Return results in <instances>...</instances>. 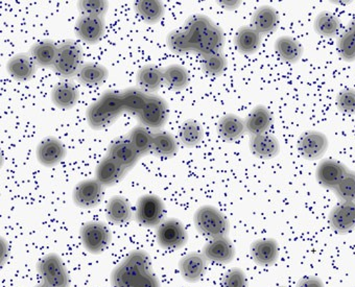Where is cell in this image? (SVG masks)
Segmentation results:
<instances>
[{
	"label": "cell",
	"instance_id": "7dc6e473",
	"mask_svg": "<svg viewBox=\"0 0 355 287\" xmlns=\"http://www.w3.org/2000/svg\"><path fill=\"white\" fill-rule=\"evenodd\" d=\"M336 107L344 114H355V90L346 89L336 96Z\"/></svg>",
	"mask_w": 355,
	"mask_h": 287
},
{
	"label": "cell",
	"instance_id": "ba28073f",
	"mask_svg": "<svg viewBox=\"0 0 355 287\" xmlns=\"http://www.w3.org/2000/svg\"><path fill=\"white\" fill-rule=\"evenodd\" d=\"M103 195L104 186L98 180H84L74 187L72 200L78 207L90 209L100 205Z\"/></svg>",
	"mask_w": 355,
	"mask_h": 287
},
{
	"label": "cell",
	"instance_id": "f6af8a7d",
	"mask_svg": "<svg viewBox=\"0 0 355 287\" xmlns=\"http://www.w3.org/2000/svg\"><path fill=\"white\" fill-rule=\"evenodd\" d=\"M227 59L223 53L208 55L202 60V68L208 76H220L227 68Z\"/></svg>",
	"mask_w": 355,
	"mask_h": 287
},
{
	"label": "cell",
	"instance_id": "8992f818",
	"mask_svg": "<svg viewBox=\"0 0 355 287\" xmlns=\"http://www.w3.org/2000/svg\"><path fill=\"white\" fill-rule=\"evenodd\" d=\"M157 241L163 249L179 250L187 245L189 235L180 220L168 218L157 227Z\"/></svg>",
	"mask_w": 355,
	"mask_h": 287
},
{
	"label": "cell",
	"instance_id": "681fc988",
	"mask_svg": "<svg viewBox=\"0 0 355 287\" xmlns=\"http://www.w3.org/2000/svg\"><path fill=\"white\" fill-rule=\"evenodd\" d=\"M222 287H248L247 275L241 268H232L225 275Z\"/></svg>",
	"mask_w": 355,
	"mask_h": 287
},
{
	"label": "cell",
	"instance_id": "8d00e7d4",
	"mask_svg": "<svg viewBox=\"0 0 355 287\" xmlns=\"http://www.w3.org/2000/svg\"><path fill=\"white\" fill-rule=\"evenodd\" d=\"M135 11L144 22L155 24L164 16V6L159 0H139L135 3Z\"/></svg>",
	"mask_w": 355,
	"mask_h": 287
},
{
	"label": "cell",
	"instance_id": "7bdbcfd3",
	"mask_svg": "<svg viewBox=\"0 0 355 287\" xmlns=\"http://www.w3.org/2000/svg\"><path fill=\"white\" fill-rule=\"evenodd\" d=\"M334 191L340 201L355 202V171H349Z\"/></svg>",
	"mask_w": 355,
	"mask_h": 287
},
{
	"label": "cell",
	"instance_id": "e0dca14e",
	"mask_svg": "<svg viewBox=\"0 0 355 287\" xmlns=\"http://www.w3.org/2000/svg\"><path fill=\"white\" fill-rule=\"evenodd\" d=\"M108 156L127 171L133 168L141 157L127 138H119L113 141L109 146Z\"/></svg>",
	"mask_w": 355,
	"mask_h": 287
},
{
	"label": "cell",
	"instance_id": "44dd1931",
	"mask_svg": "<svg viewBox=\"0 0 355 287\" xmlns=\"http://www.w3.org/2000/svg\"><path fill=\"white\" fill-rule=\"evenodd\" d=\"M37 65L28 53H18L8 61L10 76L18 82H26L34 76Z\"/></svg>",
	"mask_w": 355,
	"mask_h": 287
},
{
	"label": "cell",
	"instance_id": "ee69618b",
	"mask_svg": "<svg viewBox=\"0 0 355 287\" xmlns=\"http://www.w3.org/2000/svg\"><path fill=\"white\" fill-rule=\"evenodd\" d=\"M338 51L340 57L346 62L355 61V35L346 31L338 40Z\"/></svg>",
	"mask_w": 355,
	"mask_h": 287
},
{
	"label": "cell",
	"instance_id": "11a10c76",
	"mask_svg": "<svg viewBox=\"0 0 355 287\" xmlns=\"http://www.w3.org/2000/svg\"><path fill=\"white\" fill-rule=\"evenodd\" d=\"M35 287H51L49 285L45 284L44 282L40 283V284L36 285Z\"/></svg>",
	"mask_w": 355,
	"mask_h": 287
},
{
	"label": "cell",
	"instance_id": "4316f807",
	"mask_svg": "<svg viewBox=\"0 0 355 287\" xmlns=\"http://www.w3.org/2000/svg\"><path fill=\"white\" fill-rule=\"evenodd\" d=\"M136 82L144 92H156L164 82L163 69L159 68L158 66L152 65V64L144 66L137 72Z\"/></svg>",
	"mask_w": 355,
	"mask_h": 287
},
{
	"label": "cell",
	"instance_id": "9c48e42d",
	"mask_svg": "<svg viewBox=\"0 0 355 287\" xmlns=\"http://www.w3.org/2000/svg\"><path fill=\"white\" fill-rule=\"evenodd\" d=\"M138 117L140 123L148 129H162L168 119L167 103L158 95H148V102Z\"/></svg>",
	"mask_w": 355,
	"mask_h": 287
},
{
	"label": "cell",
	"instance_id": "277c9868",
	"mask_svg": "<svg viewBox=\"0 0 355 287\" xmlns=\"http://www.w3.org/2000/svg\"><path fill=\"white\" fill-rule=\"evenodd\" d=\"M164 214V203L157 195H142L136 204V220H137L138 224L146 227V228L158 227L163 222Z\"/></svg>",
	"mask_w": 355,
	"mask_h": 287
},
{
	"label": "cell",
	"instance_id": "7a4b0ae2",
	"mask_svg": "<svg viewBox=\"0 0 355 287\" xmlns=\"http://www.w3.org/2000/svg\"><path fill=\"white\" fill-rule=\"evenodd\" d=\"M196 229L208 238L226 237L230 231V224L226 216L214 206L200 207L193 216Z\"/></svg>",
	"mask_w": 355,
	"mask_h": 287
},
{
	"label": "cell",
	"instance_id": "c3c4849f",
	"mask_svg": "<svg viewBox=\"0 0 355 287\" xmlns=\"http://www.w3.org/2000/svg\"><path fill=\"white\" fill-rule=\"evenodd\" d=\"M125 260L140 274L150 272V258L146 252L136 250V251L131 252Z\"/></svg>",
	"mask_w": 355,
	"mask_h": 287
},
{
	"label": "cell",
	"instance_id": "30bf717a",
	"mask_svg": "<svg viewBox=\"0 0 355 287\" xmlns=\"http://www.w3.org/2000/svg\"><path fill=\"white\" fill-rule=\"evenodd\" d=\"M329 142L327 136L322 132L309 131L300 136L298 140V150L306 160H318L327 150Z\"/></svg>",
	"mask_w": 355,
	"mask_h": 287
},
{
	"label": "cell",
	"instance_id": "f5cc1de1",
	"mask_svg": "<svg viewBox=\"0 0 355 287\" xmlns=\"http://www.w3.org/2000/svg\"><path fill=\"white\" fill-rule=\"evenodd\" d=\"M239 5H241L239 1H220V6H222V7L227 10L236 9Z\"/></svg>",
	"mask_w": 355,
	"mask_h": 287
},
{
	"label": "cell",
	"instance_id": "484cf974",
	"mask_svg": "<svg viewBox=\"0 0 355 287\" xmlns=\"http://www.w3.org/2000/svg\"><path fill=\"white\" fill-rule=\"evenodd\" d=\"M245 131L247 130L245 121L237 115L227 114L218 121V133L225 141H235L239 139Z\"/></svg>",
	"mask_w": 355,
	"mask_h": 287
},
{
	"label": "cell",
	"instance_id": "d590c367",
	"mask_svg": "<svg viewBox=\"0 0 355 287\" xmlns=\"http://www.w3.org/2000/svg\"><path fill=\"white\" fill-rule=\"evenodd\" d=\"M125 112L139 116L144 110L148 95L140 88H129L121 92Z\"/></svg>",
	"mask_w": 355,
	"mask_h": 287
},
{
	"label": "cell",
	"instance_id": "bcb514c9",
	"mask_svg": "<svg viewBox=\"0 0 355 287\" xmlns=\"http://www.w3.org/2000/svg\"><path fill=\"white\" fill-rule=\"evenodd\" d=\"M109 3L105 0H80L78 1V8L83 15L103 17L108 11Z\"/></svg>",
	"mask_w": 355,
	"mask_h": 287
},
{
	"label": "cell",
	"instance_id": "5b68a950",
	"mask_svg": "<svg viewBox=\"0 0 355 287\" xmlns=\"http://www.w3.org/2000/svg\"><path fill=\"white\" fill-rule=\"evenodd\" d=\"M37 270L45 284L51 287H69L67 270L57 254L44 256L37 264Z\"/></svg>",
	"mask_w": 355,
	"mask_h": 287
},
{
	"label": "cell",
	"instance_id": "83f0119b",
	"mask_svg": "<svg viewBox=\"0 0 355 287\" xmlns=\"http://www.w3.org/2000/svg\"><path fill=\"white\" fill-rule=\"evenodd\" d=\"M225 45V35L220 26H211L207 34L204 37L202 42L198 46L196 53L201 55L202 58L208 57V55L222 53Z\"/></svg>",
	"mask_w": 355,
	"mask_h": 287
},
{
	"label": "cell",
	"instance_id": "8fae6325",
	"mask_svg": "<svg viewBox=\"0 0 355 287\" xmlns=\"http://www.w3.org/2000/svg\"><path fill=\"white\" fill-rule=\"evenodd\" d=\"M329 224L338 234H347L355 229V202H342L331 210Z\"/></svg>",
	"mask_w": 355,
	"mask_h": 287
},
{
	"label": "cell",
	"instance_id": "d4e9b609",
	"mask_svg": "<svg viewBox=\"0 0 355 287\" xmlns=\"http://www.w3.org/2000/svg\"><path fill=\"white\" fill-rule=\"evenodd\" d=\"M261 42V35L252 26H241L235 35V46L243 55H250L257 53Z\"/></svg>",
	"mask_w": 355,
	"mask_h": 287
},
{
	"label": "cell",
	"instance_id": "74e56055",
	"mask_svg": "<svg viewBox=\"0 0 355 287\" xmlns=\"http://www.w3.org/2000/svg\"><path fill=\"white\" fill-rule=\"evenodd\" d=\"M203 138V127L193 119L184 121L179 130V139L185 148H193L200 146Z\"/></svg>",
	"mask_w": 355,
	"mask_h": 287
},
{
	"label": "cell",
	"instance_id": "f907efd6",
	"mask_svg": "<svg viewBox=\"0 0 355 287\" xmlns=\"http://www.w3.org/2000/svg\"><path fill=\"white\" fill-rule=\"evenodd\" d=\"M133 287H160V283L152 272H146L138 276Z\"/></svg>",
	"mask_w": 355,
	"mask_h": 287
},
{
	"label": "cell",
	"instance_id": "ffe728a7",
	"mask_svg": "<svg viewBox=\"0 0 355 287\" xmlns=\"http://www.w3.org/2000/svg\"><path fill=\"white\" fill-rule=\"evenodd\" d=\"M214 24L211 19L205 15H193L187 20L183 31L191 43L193 53H196L200 43Z\"/></svg>",
	"mask_w": 355,
	"mask_h": 287
},
{
	"label": "cell",
	"instance_id": "3957f363",
	"mask_svg": "<svg viewBox=\"0 0 355 287\" xmlns=\"http://www.w3.org/2000/svg\"><path fill=\"white\" fill-rule=\"evenodd\" d=\"M83 58V49L78 43L72 40L63 41L58 45V57L53 69L62 78H73L84 65Z\"/></svg>",
	"mask_w": 355,
	"mask_h": 287
},
{
	"label": "cell",
	"instance_id": "4fadbf2b",
	"mask_svg": "<svg viewBox=\"0 0 355 287\" xmlns=\"http://www.w3.org/2000/svg\"><path fill=\"white\" fill-rule=\"evenodd\" d=\"M78 38L89 44H96L104 36L105 20L96 16L82 15L76 24Z\"/></svg>",
	"mask_w": 355,
	"mask_h": 287
},
{
	"label": "cell",
	"instance_id": "7402d4cb",
	"mask_svg": "<svg viewBox=\"0 0 355 287\" xmlns=\"http://www.w3.org/2000/svg\"><path fill=\"white\" fill-rule=\"evenodd\" d=\"M127 169L121 166L116 161L107 156L98 163L96 169V179L104 187L114 185L125 177Z\"/></svg>",
	"mask_w": 355,
	"mask_h": 287
},
{
	"label": "cell",
	"instance_id": "d6a6232c",
	"mask_svg": "<svg viewBox=\"0 0 355 287\" xmlns=\"http://www.w3.org/2000/svg\"><path fill=\"white\" fill-rule=\"evenodd\" d=\"M178 152V142L173 135L167 132L153 134L152 153L159 158H171Z\"/></svg>",
	"mask_w": 355,
	"mask_h": 287
},
{
	"label": "cell",
	"instance_id": "5bb4252c",
	"mask_svg": "<svg viewBox=\"0 0 355 287\" xmlns=\"http://www.w3.org/2000/svg\"><path fill=\"white\" fill-rule=\"evenodd\" d=\"M203 255L207 261L218 264H228L234 259L235 249L228 237L210 239L203 249Z\"/></svg>",
	"mask_w": 355,
	"mask_h": 287
},
{
	"label": "cell",
	"instance_id": "9a60e30c",
	"mask_svg": "<svg viewBox=\"0 0 355 287\" xmlns=\"http://www.w3.org/2000/svg\"><path fill=\"white\" fill-rule=\"evenodd\" d=\"M65 146L55 137H47L37 148V159L45 167H53L65 158Z\"/></svg>",
	"mask_w": 355,
	"mask_h": 287
},
{
	"label": "cell",
	"instance_id": "f35d334b",
	"mask_svg": "<svg viewBox=\"0 0 355 287\" xmlns=\"http://www.w3.org/2000/svg\"><path fill=\"white\" fill-rule=\"evenodd\" d=\"M313 28L318 35L324 38H334L340 33V19L329 12H321L315 17Z\"/></svg>",
	"mask_w": 355,
	"mask_h": 287
},
{
	"label": "cell",
	"instance_id": "b9f144b4",
	"mask_svg": "<svg viewBox=\"0 0 355 287\" xmlns=\"http://www.w3.org/2000/svg\"><path fill=\"white\" fill-rule=\"evenodd\" d=\"M167 46L175 55H185L193 51L191 43L185 35L184 31H173L167 35Z\"/></svg>",
	"mask_w": 355,
	"mask_h": 287
},
{
	"label": "cell",
	"instance_id": "603a6c76",
	"mask_svg": "<svg viewBox=\"0 0 355 287\" xmlns=\"http://www.w3.org/2000/svg\"><path fill=\"white\" fill-rule=\"evenodd\" d=\"M245 123V130L252 136L268 133L273 125V115L266 107L257 106L248 115Z\"/></svg>",
	"mask_w": 355,
	"mask_h": 287
},
{
	"label": "cell",
	"instance_id": "60d3db41",
	"mask_svg": "<svg viewBox=\"0 0 355 287\" xmlns=\"http://www.w3.org/2000/svg\"><path fill=\"white\" fill-rule=\"evenodd\" d=\"M128 139L131 142L132 146L137 150L140 156H146L152 152L153 134H150L144 127L134 128L129 134Z\"/></svg>",
	"mask_w": 355,
	"mask_h": 287
},
{
	"label": "cell",
	"instance_id": "e575fe53",
	"mask_svg": "<svg viewBox=\"0 0 355 287\" xmlns=\"http://www.w3.org/2000/svg\"><path fill=\"white\" fill-rule=\"evenodd\" d=\"M108 69L100 64L86 63L78 73V82L86 86H98L108 78Z\"/></svg>",
	"mask_w": 355,
	"mask_h": 287
},
{
	"label": "cell",
	"instance_id": "db71d44e",
	"mask_svg": "<svg viewBox=\"0 0 355 287\" xmlns=\"http://www.w3.org/2000/svg\"><path fill=\"white\" fill-rule=\"evenodd\" d=\"M349 32L352 33L353 35H355V18L352 20V21L350 22V24H349L348 30Z\"/></svg>",
	"mask_w": 355,
	"mask_h": 287
},
{
	"label": "cell",
	"instance_id": "6da1fadb",
	"mask_svg": "<svg viewBox=\"0 0 355 287\" xmlns=\"http://www.w3.org/2000/svg\"><path fill=\"white\" fill-rule=\"evenodd\" d=\"M123 101L121 92L107 91L89 107L87 110V123L94 130H103L112 125L123 113Z\"/></svg>",
	"mask_w": 355,
	"mask_h": 287
},
{
	"label": "cell",
	"instance_id": "d6986e66",
	"mask_svg": "<svg viewBox=\"0 0 355 287\" xmlns=\"http://www.w3.org/2000/svg\"><path fill=\"white\" fill-rule=\"evenodd\" d=\"M251 256L258 266H273L279 256V245L274 238L258 239L251 245Z\"/></svg>",
	"mask_w": 355,
	"mask_h": 287
},
{
	"label": "cell",
	"instance_id": "f546056e",
	"mask_svg": "<svg viewBox=\"0 0 355 287\" xmlns=\"http://www.w3.org/2000/svg\"><path fill=\"white\" fill-rule=\"evenodd\" d=\"M132 214L129 202L121 195L111 198L107 204V218L112 224H127L131 220Z\"/></svg>",
	"mask_w": 355,
	"mask_h": 287
},
{
	"label": "cell",
	"instance_id": "ac0fdd59",
	"mask_svg": "<svg viewBox=\"0 0 355 287\" xmlns=\"http://www.w3.org/2000/svg\"><path fill=\"white\" fill-rule=\"evenodd\" d=\"M249 148L254 156L264 160L275 158L280 153L279 140L270 133L252 136Z\"/></svg>",
	"mask_w": 355,
	"mask_h": 287
},
{
	"label": "cell",
	"instance_id": "1f68e13d",
	"mask_svg": "<svg viewBox=\"0 0 355 287\" xmlns=\"http://www.w3.org/2000/svg\"><path fill=\"white\" fill-rule=\"evenodd\" d=\"M275 51L280 59L286 63H297L303 55L302 45L290 36L279 37L275 41Z\"/></svg>",
	"mask_w": 355,
	"mask_h": 287
},
{
	"label": "cell",
	"instance_id": "2e32d148",
	"mask_svg": "<svg viewBox=\"0 0 355 287\" xmlns=\"http://www.w3.org/2000/svg\"><path fill=\"white\" fill-rule=\"evenodd\" d=\"M207 268L205 256L197 252L187 254L179 262L181 276L187 282L196 283L203 278Z\"/></svg>",
	"mask_w": 355,
	"mask_h": 287
},
{
	"label": "cell",
	"instance_id": "ab89813d",
	"mask_svg": "<svg viewBox=\"0 0 355 287\" xmlns=\"http://www.w3.org/2000/svg\"><path fill=\"white\" fill-rule=\"evenodd\" d=\"M140 272L133 268L127 260L119 264L112 272L111 282L113 287H133Z\"/></svg>",
	"mask_w": 355,
	"mask_h": 287
},
{
	"label": "cell",
	"instance_id": "f1b7e54d",
	"mask_svg": "<svg viewBox=\"0 0 355 287\" xmlns=\"http://www.w3.org/2000/svg\"><path fill=\"white\" fill-rule=\"evenodd\" d=\"M78 89L73 84L69 82H62L55 85L51 91V101L53 105L60 109L73 108L78 103Z\"/></svg>",
	"mask_w": 355,
	"mask_h": 287
},
{
	"label": "cell",
	"instance_id": "7c38bea8",
	"mask_svg": "<svg viewBox=\"0 0 355 287\" xmlns=\"http://www.w3.org/2000/svg\"><path fill=\"white\" fill-rule=\"evenodd\" d=\"M348 171L343 163L326 159L318 165L315 177L323 187L334 190Z\"/></svg>",
	"mask_w": 355,
	"mask_h": 287
},
{
	"label": "cell",
	"instance_id": "9f6ffc18",
	"mask_svg": "<svg viewBox=\"0 0 355 287\" xmlns=\"http://www.w3.org/2000/svg\"><path fill=\"white\" fill-rule=\"evenodd\" d=\"M282 287H286V286H282Z\"/></svg>",
	"mask_w": 355,
	"mask_h": 287
},
{
	"label": "cell",
	"instance_id": "52a82bcc",
	"mask_svg": "<svg viewBox=\"0 0 355 287\" xmlns=\"http://www.w3.org/2000/svg\"><path fill=\"white\" fill-rule=\"evenodd\" d=\"M80 239L85 249L92 254H101L110 245L111 233L106 225L89 222L80 229Z\"/></svg>",
	"mask_w": 355,
	"mask_h": 287
},
{
	"label": "cell",
	"instance_id": "836d02e7",
	"mask_svg": "<svg viewBox=\"0 0 355 287\" xmlns=\"http://www.w3.org/2000/svg\"><path fill=\"white\" fill-rule=\"evenodd\" d=\"M164 82L168 88L180 91L189 86L191 76L184 66L173 64L163 69Z\"/></svg>",
	"mask_w": 355,
	"mask_h": 287
},
{
	"label": "cell",
	"instance_id": "816d5d0a",
	"mask_svg": "<svg viewBox=\"0 0 355 287\" xmlns=\"http://www.w3.org/2000/svg\"><path fill=\"white\" fill-rule=\"evenodd\" d=\"M297 287H325L323 281L318 277H304L299 281Z\"/></svg>",
	"mask_w": 355,
	"mask_h": 287
},
{
	"label": "cell",
	"instance_id": "cb8c5ba5",
	"mask_svg": "<svg viewBox=\"0 0 355 287\" xmlns=\"http://www.w3.org/2000/svg\"><path fill=\"white\" fill-rule=\"evenodd\" d=\"M279 24V15L273 7L262 6L256 10L252 17V28L260 35L275 32Z\"/></svg>",
	"mask_w": 355,
	"mask_h": 287
},
{
	"label": "cell",
	"instance_id": "4dcf8cb0",
	"mask_svg": "<svg viewBox=\"0 0 355 287\" xmlns=\"http://www.w3.org/2000/svg\"><path fill=\"white\" fill-rule=\"evenodd\" d=\"M30 55L37 66L53 67L58 57V45L53 41H40L33 45Z\"/></svg>",
	"mask_w": 355,
	"mask_h": 287
}]
</instances>
